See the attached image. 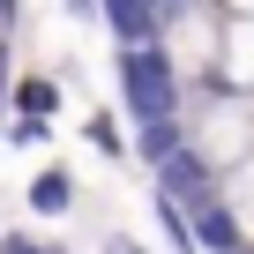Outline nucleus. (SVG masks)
<instances>
[{
    "label": "nucleus",
    "instance_id": "nucleus-8",
    "mask_svg": "<svg viewBox=\"0 0 254 254\" xmlns=\"http://www.w3.org/2000/svg\"><path fill=\"white\" fill-rule=\"evenodd\" d=\"M157 224H165V247H172V254H202V247H194V232H187V209H180L165 187H157Z\"/></svg>",
    "mask_w": 254,
    "mask_h": 254
},
{
    "label": "nucleus",
    "instance_id": "nucleus-6",
    "mask_svg": "<svg viewBox=\"0 0 254 254\" xmlns=\"http://www.w3.org/2000/svg\"><path fill=\"white\" fill-rule=\"evenodd\" d=\"M8 105L53 120V112H60V82H53V75H15V82H8Z\"/></svg>",
    "mask_w": 254,
    "mask_h": 254
},
{
    "label": "nucleus",
    "instance_id": "nucleus-14",
    "mask_svg": "<svg viewBox=\"0 0 254 254\" xmlns=\"http://www.w3.org/2000/svg\"><path fill=\"white\" fill-rule=\"evenodd\" d=\"M217 254H254V247H247V239H239V247H217Z\"/></svg>",
    "mask_w": 254,
    "mask_h": 254
},
{
    "label": "nucleus",
    "instance_id": "nucleus-13",
    "mask_svg": "<svg viewBox=\"0 0 254 254\" xmlns=\"http://www.w3.org/2000/svg\"><path fill=\"white\" fill-rule=\"evenodd\" d=\"M60 8H67V15H90V0H60Z\"/></svg>",
    "mask_w": 254,
    "mask_h": 254
},
{
    "label": "nucleus",
    "instance_id": "nucleus-1",
    "mask_svg": "<svg viewBox=\"0 0 254 254\" xmlns=\"http://www.w3.org/2000/svg\"><path fill=\"white\" fill-rule=\"evenodd\" d=\"M120 97H127V120H157V112H180V60L157 45V38H135L120 45Z\"/></svg>",
    "mask_w": 254,
    "mask_h": 254
},
{
    "label": "nucleus",
    "instance_id": "nucleus-7",
    "mask_svg": "<svg viewBox=\"0 0 254 254\" xmlns=\"http://www.w3.org/2000/svg\"><path fill=\"white\" fill-rule=\"evenodd\" d=\"M30 209H38V217H67V209H75V180H67L60 165L38 172V180H30Z\"/></svg>",
    "mask_w": 254,
    "mask_h": 254
},
{
    "label": "nucleus",
    "instance_id": "nucleus-2",
    "mask_svg": "<svg viewBox=\"0 0 254 254\" xmlns=\"http://www.w3.org/2000/svg\"><path fill=\"white\" fill-rule=\"evenodd\" d=\"M150 180L180 202V209H194V202H209V194H224V172H217V157L209 150H194V142H180V150H165L157 165H150Z\"/></svg>",
    "mask_w": 254,
    "mask_h": 254
},
{
    "label": "nucleus",
    "instance_id": "nucleus-11",
    "mask_svg": "<svg viewBox=\"0 0 254 254\" xmlns=\"http://www.w3.org/2000/svg\"><path fill=\"white\" fill-rule=\"evenodd\" d=\"M0 254H60V247H38L30 232H8V239H0Z\"/></svg>",
    "mask_w": 254,
    "mask_h": 254
},
{
    "label": "nucleus",
    "instance_id": "nucleus-3",
    "mask_svg": "<svg viewBox=\"0 0 254 254\" xmlns=\"http://www.w3.org/2000/svg\"><path fill=\"white\" fill-rule=\"evenodd\" d=\"M187 232H194V247H202V254H217V247H239V239H247V224H239V209H232L224 194L194 202V209H187Z\"/></svg>",
    "mask_w": 254,
    "mask_h": 254
},
{
    "label": "nucleus",
    "instance_id": "nucleus-5",
    "mask_svg": "<svg viewBox=\"0 0 254 254\" xmlns=\"http://www.w3.org/2000/svg\"><path fill=\"white\" fill-rule=\"evenodd\" d=\"M187 142V127H180V112H157V120H135V157L142 165H157L165 150H180Z\"/></svg>",
    "mask_w": 254,
    "mask_h": 254
},
{
    "label": "nucleus",
    "instance_id": "nucleus-9",
    "mask_svg": "<svg viewBox=\"0 0 254 254\" xmlns=\"http://www.w3.org/2000/svg\"><path fill=\"white\" fill-rule=\"evenodd\" d=\"M90 142H97L112 165H127V135H120V120H105V112H97V120H90Z\"/></svg>",
    "mask_w": 254,
    "mask_h": 254
},
{
    "label": "nucleus",
    "instance_id": "nucleus-10",
    "mask_svg": "<svg viewBox=\"0 0 254 254\" xmlns=\"http://www.w3.org/2000/svg\"><path fill=\"white\" fill-rule=\"evenodd\" d=\"M8 135L30 150V142H45V135H53V120H38V112H15V120H8Z\"/></svg>",
    "mask_w": 254,
    "mask_h": 254
},
{
    "label": "nucleus",
    "instance_id": "nucleus-15",
    "mask_svg": "<svg viewBox=\"0 0 254 254\" xmlns=\"http://www.w3.org/2000/svg\"><path fill=\"white\" fill-rule=\"evenodd\" d=\"M232 8H247V15H254V0H232Z\"/></svg>",
    "mask_w": 254,
    "mask_h": 254
},
{
    "label": "nucleus",
    "instance_id": "nucleus-12",
    "mask_svg": "<svg viewBox=\"0 0 254 254\" xmlns=\"http://www.w3.org/2000/svg\"><path fill=\"white\" fill-rule=\"evenodd\" d=\"M105 254H150V247H135L127 232H112V239H105Z\"/></svg>",
    "mask_w": 254,
    "mask_h": 254
},
{
    "label": "nucleus",
    "instance_id": "nucleus-4",
    "mask_svg": "<svg viewBox=\"0 0 254 254\" xmlns=\"http://www.w3.org/2000/svg\"><path fill=\"white\" fill-rule=\"evenodd\" d=\"M90 15H105V30H112L120 45L157 38V0H90Z\"/></svg>",
    "mask_w": 254,
    "mask_h": 254
}]
</instances>
